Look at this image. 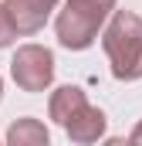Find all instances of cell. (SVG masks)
<instances>
[{
	"label": "cell",
	"mask_w": 142,
	"mask_h": 146,
	"mask_svg": "<svg viewBox=\"0 0 142 146\" xmlns=\"http://www.w3.org/2000/svg\"><path fill=\"white\" fill-rule=\"evenodd\" d=\"M102 48L108 54L112 75L118 82H139L142 78V17L132 10H115L108 21Z\"/></svg>",
	"instance_id": "cell-1"
},
{
	"label": "cell",
	"mask_w": 142,
	"mask_h": 146,
	"mask_svg": "<svg viewBox=\"0 0 142 146\" xmlns=\"http://www.w3.org/2000/svg\"><path fill=\"white\" fill-rule=\"evenodd\" d=\"M10 75H14L17 88L44 92L54 82V54L41 44H24V48H17V54L10 61Z\"/></svg>",
	"instance_id": "cell-2"
},
{
	"label": "cell",
	"mask_w": 142,
	"mask_h": 146,
	"mask_svg": "<svg viewBox=\"0 0 142 146\" xmlns=\"http://www.w3.org/2000/svg\"><path fill=\"white\" fill-rule=\"evenodd\" d=\"M105 24V14H95L88 7H78V3H64V10L58 14L54 21V31H58V41L71 48V51H85L95 44V37Z\"/></svg>",
	"instance_id": "cell-3"
},
{
	"label": "cell",
	"mask_w": 142,
	"mask_h": 146,
	"mask_svg": "<svg viewBox=\"0 0 142 146\" xmlns=\"http://www.w3.org/2000/svg\"><path fill=\"white\" fill-rule=\"evenodd\" d=\"M3 7H7L10 24H14L17 34H37L47 24L58 0H3Z\"/></svg>",
	"instance_id": "cell-4"
},
{
	"label": "cell",
	"mask_w": 142,
	"mask_h": 146,
	"mask_svg": "<svg viewBox=\"0 0 142 146\" xmlns=\"http://www.w3.org/2000/svg\"><path fill=\"white\" fill-rule=\"evenodd\" d=\"M105 126H108L105 112L95 109V106H85V109H81V112H78V115L68 122V126H64V133H68L71 143H78V146H91V143H98V139H102Z\"/></svg>",
	"instance_id": "cell-5"
},
{
	"label": "cell",
	"mask_w": 142,
	"mask_h": 146,
	"mask_svg": "<svg viewBox=\"0 0 142 146\" xmlns=\"http://www.w3.org/2000/svg\"><path fill=\"white\" fill-rule=\"evenodd\" d=\"M85 106H88V99H85V92H81L78 85H61V88H54V92H51L47 115H51L58 126H68V122L85 109Z\"/></svg>",
	"instance_id": "cell-6"
},
{
	"label": "cell",
	"mask_w": 142,
	"mask_h": 146,
	"mask_svg": "<svg viewBox=\"0 0 142 146\" xmlns=\"http://www.w3.org/2000/svg\"><path fill=\"white\" fill-rule=\"evenodd\" d=\"M3 146H51V136H47V126H44L41 119L24 115V119L10 122L7 143H3Z\"/></svg>",
	"instance_id": "cell-7"
},
{
	"label": "cell",
	"mask_w": 142,
	"mask_h": 146,
	"mask_svg": "<svg viewBox=\"0 0 142 146\" xmlns=\"http://www.w3.org/2000/svg\"><path fill=\"white\" fill-rule=\"evenodd\" d=\"M14 37H17V31H14V24H10V14H7V7L0 3V48H10Z\"/></svg>",
	"instance_id": "cell-8"
},
{
	"label": "cell",
	"mask_w": 142,
	"mask_h": 146,
	"mask_svg": "<svg viewBox=\"0 0 142 146\" xmlns=\"http://www.w3.org/2000/svg\"><path fill=\"white\" fill-rule=\"evenodd\" d=\"M68 3H78V7H88V10H95V14H112L115 10V0H68Z\"/></svg>",
	"instance_id": "cell-9"
},
{
	"label": "cell",
	"mask_w": 142,
	"mask_h": 146,
	"mask_svg": "<svg viewBox=\"0 0 142 146\" xmlns=\"http://www.w3.org/2000/svg\"><path fill=\"white\" fill-rule=\"evenodd\" d=\"M129 146H142V119L135 122V129H132V136H129Z\"/></svg>",
	"instance_id": "cell-10"
},
{
	"label": "cell",
	"mask_w": 142,
	"mask_h": 146,
	"mask_svg": "<svg viewBox=\"0 0 142 146\" xmlns=\"http://www.w3.org/2000/svg\"><path fill=\"white\" fill-rule=\"evenodd\" d=\"M102 146H129V139H118V136H115V139H105Z\"/></svg>",
	"instance_id": "cell-11"
},
{
	"label": "cell",
	"mask_w": 142,
	"mask_h": 146,
	"mask_svg": "<svg viewBox=\"0 0 142 146\" xmlns=\"http://www.w3.org/2000/svg\"><path fill=\"white\" fill-rule=\"evenodd\" d=\"M0 99H3V82H0Z\"/></svg>",
	"instance_id": "cell-12"
},
{
	"label": "cell",
	"mask_w": 142,
	"mask_h": 146,
	"mask_svg": "<svg viewBox=\"0 0 142 146\" xmlns=\"http://www.w3.org/2000/svg\"><path fill=\"white\" fill-rule=\"evenodd\" d=\"M0 146H3V143H0Z\"/></svg>",
	"instance_id": "cell-13"
}]
</instances>
